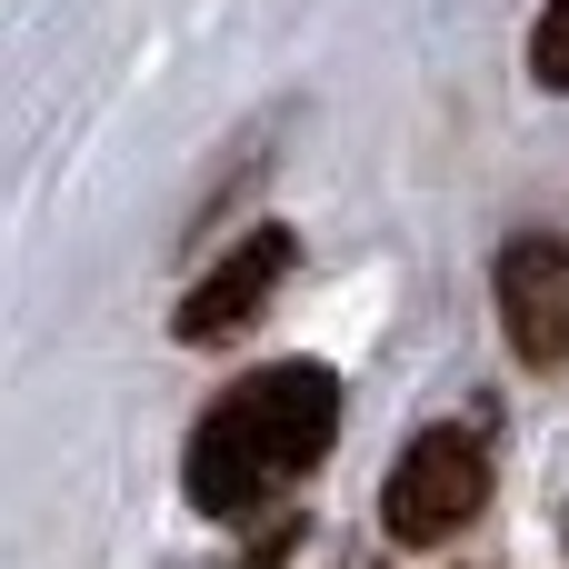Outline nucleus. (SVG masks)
Here are the masks:
<instances>
[{"instance_id": "f257e3e1", "label": "nucleus", "mask_w": 569, "mask_h": 569, "mask_svg": "<svg viewBox=\"0 0 569 569\" xmlns=\"http://www.w3.org/2000/svg\"><path fill=\"white\" fill-rule=\"evenodd\" d=\"M340 440V380L320 360H280V370H250L230 380L200 430H190V460H180V490L200 520H250L270 510L280 490H300Z\"/></svg>"}, {"instance_id": "f03ea898", "label": "nucleus", "mask_w": 569, "mask_h": 569, "mask_svg": "<svg viewBox=\"0 0 569 569\" xmlns=\"http://www.w3.org/2000/svg\"><path fill=\"white\" fill-rule=\"evenodd\" d=\"M480 510H490V440L460 430V420L420 430V440L400 450L390 490H380V520H390L400 550H440V540H460Z\"/></svg>"}, {"instance_id": "7ed1b4c3", "label": "nucleus", "mask_w": 569, "mask_h": 569, "mask_svg": "<svg viewBox=\"0 0 569 569\" xmlns=\"http://www.w3.org/2000/svg\"><path fill=\"white\" fill-rule=\"evenodd\" d=\"M290 260H300V240L280 230V220H260L240 250H220L190 290H180V310H170V330L190 340V350H210V340H240L270 300H280V280H290Z\"/></svg>"}, {"instance_id": "20e7f679", "label": "nucleus", "mask_w": 569, "mask_h": 569, "mask_svg": "<svg viewBox=\"0 0 569 569\" xmlns=\"http://www.w3.org/2000/svg\"><path fill=\"white\" fill-rule=\"evenodd\" d=\"M500 330L530 370H569V240L560 230H520L500 250Z\"/></svg>"}, {"instance_id": "39448f33", "label": "nucleus", "mask_w": 569, "mask_h": 569, "mask_svg": "<svg viewBox=\"0 0 569 569\" xmlns=\"http://www.w3.org/2000/svg\"><path fill=\"white\" fill-rule=\"evenodd\" d=\"M530 80L569 90V0H540V30H530Z\"/></svg>"}]
</instances>
